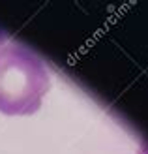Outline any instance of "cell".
<instances>
[{"label": "cell", "mask_w": 148, "mask_h": 154, "mask_svg": "<svg viewBox=\"0 0 148 154\" xmlns=\"http://www.w3.org/2000/svg\"><path fill=\"white\" fill-rule=\"evenodd\" d=\"M51 77L45 62L21 43H0V113L28 117L41 107Z\"/></svg>", "instance_id": "6da1fadb"}]
</instances>
